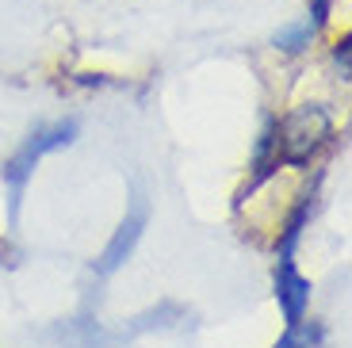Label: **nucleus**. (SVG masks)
I'll use <instances>...</instances> for the list:
<instances>
[{
	"mask_svg": "<svg viewBox=\"0 0 352 348\" xmlns=\"http://www.w3.org/2000/svg\"><path fill=\"white\" fill-rule=\"evenodd\" d=\"M73 138H77V122H58V127H50V131L31 134V138L23 142V149L12 157L8 165H4V180H8V188H12V218L19 215V199H23L27 176L35 173V165L43 161L46 153H54V149L69 146Z\"/></svg>",
	"mask_w": 352,
	"mask_h": 348,
	"instance_id": "f257e3e1",
	"label": "nucleus"
},
{
	"mask_svg": "<svg viewBox=\"0 0 352 348\" xmlns=\"http://www.w3.org/2000/svg\"><path fill=\"white\" fill-rule=\"evenodd\" d=\"M276 298H280V310L287 318V329H299L302 318H307L310 306V279L299 276L291 257H280V268H276Z\"/></svg>",
	"mask_w": 352,
	"mask_h": 348,
	"instance_id": "f03ea898",
	"label": "nucleus"
},
{
	"mask_svg": "<svg viewBox=\"0 0 352 348\" xmlns=\"http://www.w3.org/2000/svg\"><path fill=\"white\" fill-rule=\"evenodd\" d=\"M146 218H150V210H146V203H134V210L126 215V222L119 226V234L111 237V245L104 249V261H100V272H115L119 264L126 261L134 252V245H138L142 237V226H146Z\"/></svg>",
	"mask_w": 352,
	"mask_h": 348,
	"instance_id": "7ed1b4c3",
	"label": "nucleus"
},
{
	"mask_svg": "<svg viewBox=\"0 0 352 348\" xmlns=\"http://www.w3.org/2000/svg\"><path fill=\"white\" fill-rule=\"evenodd\" d=\"M314 31H318V27L307 19V23H302V27H295V31H283V35H276V46H280V50H287V54H299L302 46H310Z\"/></svg>",
	"mask_w": 352,
	"mask_h": 348,
	"instance_id": "20e7f679",
	"label": "nucleus"
},
{
	"mask_svg": "<svg viewBox=\"0 0 352 348\" xmlns=\"http://www.w3.org/2000/svg\"><path fill=\"white\" fill-rule=\"evenodd\" d=\"M329 8H333V0H314V8H310L314 12V27H322L329 19Z\"/></svg>",
	"mask_w": 352,
	"mask_h": 348,
	"instance_id": "39448f33",
	"label": "nucleus"
},
{
	"mask_svg": "<svg viewBox=\"0 0 352 348\" xmlns=\"http://www.w3.org/2000/svg\"><path fill=\"white\" fill-rule=\"evenodd\" d=\"M333 58H337V65H341V77H349V39H344V43L337 46Z\"/></svg>",
	"mask_w": 352,
	"mask_h": 348,
	"instance_id": "423d86ee",
	"label": "nucleus"
},
{
	"mask_svg": "<svg viewBox=\"0 0 352 348\" xmlns=\"http://www.w3.org/2000/svg\"><path fill=\"white\" fill-rule=\"evenodd\" d=\"M276 348H302V345H299V337H295V329H291V333H287V337H283Z\"/></svg>",
	"mask_w": 352,
	"mask_h": 348,
	"instance_id": "0eeeda50",
	"label": "nucleus"
}]
</instances>
